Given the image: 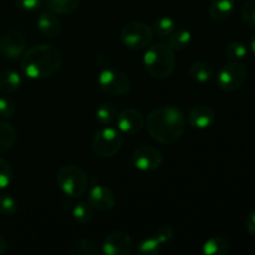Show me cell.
Here are the masks:
<instances>
[{
	"label": "cell",
	"mask_w": 255,
	"mask_h": 255,
	"mask_svg": "<svg viewBox=\"0 0 255 255\" xmlns=\"http://www.w3.org/2000/svg\"><path fill=\"white\" fill-rule=\"evenodd\" d=\"M121 41L131 50H142L149 46L153 39L152 27L141 21H132L125 25L121 30Z\"/></svg>",
	"instance_id": "cell-7"
},
{
	"label": "cell",
	"mask_w": 255,
	"mask_h": 255,
	"mask_svg": "<svg viewBox=\"0 0 255 255\" xmlns=\"http://www.w3.org/2000/svg\"><path fill=\"white\" fill-rule=\"evenodd\" d=\"M6 248H7L6 239H5L2 236H0V254L4 253V252L6 251Z\"/></svg>",
	"instance_id": "cell-36"
},
{
	"label": "cell",
	"mask_w": 255,
	"mask_h": 255,
	"mask_svg": "<svg viewBox=\"0 0 255 255\" xmlns=\"http://www.w3.org/2000/svg\"><path fill=\"white\" fill-rule=\"evenodd\" d=\"M61 66V52L52 45H35L25 50L21 56L22 72L32 80L49 79L57 74Z\"/></svg>",
	"instance_id": "cell-2"
},
{
	"label": "cell",
	"mask_w": 255,
	"mask_h": 255,
	"mask_svg": "<svg viewBox=\"0 0 255 255\" xmlns=\"http://www.w3.org/2000/svg\"><path fill=\"white\" fill-rule=\"evenodd\" d=\"M241 17L244 25L255 29V0H247L241 10Z\"/></svg>",
	"instance_id": "cell-30"
},
{
	"label": "cell",
	"mask_w": 255,
	"mask_h": 255,
	"mask_svg": "<svg viewBox=\"0 0 255 255\" xmlns=\"http://www.w3.org/2000/svg\"><path fill=\"white\" fill-rule=\"evenodd\" d=\"M72 217L80 224H86L94 218V208L89 202H77L72 208Z\"/></svg>",
	"instance_id": "cell-25"
},
{
	"label": "cell",
	"mask_w": 255,
	"mask_h": 255,
	"mask_svg": "<svg viewBox=\"0 0 255 255\" xmlns=\"http://www.w3.org/2000/svg\"><path fill=\"white\" fill-rule=\"evenodd\" d=\"M122 143L124 138L121 132L109 125L95 133L92 138V149L100 158H110L121 149Z\"/></svg>",
	"instance_id": "cell-5"
},
{
	"label": "cell",
	"mask_w": 255,
	"mask_h": 255,
	"mask_svg": "<svg viewBox=\"0 0 255 255\" xmlns=\"http://www.w3.org/2000/svg\"><path fill=\"white\" fill-rule=\"evenodd\" d=\"M189 74H191L192 79L196 80L197 82L206 84V82L211 81L213 77V70L207 62L196 61L189 67Z\"/></svg>",
	"instance_id": "cell-22"
},
{
	"label": "cell",
	"mask_w": 255,
	"mask_h": 255,
	"mask_svg": "<svg viewBox=\"0 0 255 255\" xmlns=\"http://www.w3.org/2000/svg\"><path fill=\"white\" fill-rule=\"evenodd\" d=\"M248 70L243 62L232 61L219 69L217 74V84L226 92H234L244 84Z\"/></svg>",
	"instance_id": "cell-8"
},
{
	"label": "cell",
	"mask_w": 255,
	"mask_h": 255,
	"mask_svg": "<svg viewBox=\"0 0 255 255\" xmlns=\"http://www.w3.org/2000/svg\"><path fill=\"white\" fill-rule=\"evenodd\" d=\"M116 122L117 129L122 134L133 136L143 129L144 125H146V119H144L143 114L137 109L127 107L117 115Z\"/></svg>",
	"instance_id": "cell-11"
},
{
	"label": "cell",
	"mask_w": 255,
	"mask_h": 255,
	"mask_svg": "<svg viewBox=\"0 0 255 255\" xmlns=\"http://www.w3.org/2000/svg\"><path fill=\"white\" fill-rule=\"evenodd\" d=\"M56 182L62 193L69 197L84 196L89 188V178L85 171L80 167L69 164L59 169Z\"/></svg>",
	"instance_id": "cell-4"
},
{
	"label": "cell",
	"mask_w": 255,
	"mask_h": 255,
	"mask_svg": "<svg viewBox=\"0 0 255 255\" xmlns=\"http://www.w3.org/2000/svg\"><path fill=\"white\" fill-rule=\"evenodd\" d=\"M151 27L152 31H153V35L161 37V39H164V37L167 39L177 29V22L171 16H162L158 17L152 24Z\"/></svg>",
	"instance_id": "cell-21"
},
{
	"label": "cell",
	"mask_w": 255,
	"mask_h": 255,
	"mask_svg": "<svg viewBox=\"0 0 255 255\" xmlns=\"http://www.w3.org/2000/svg\"><path fill=\"white\" fill-rule=\"evenodd\" d=\"M22 79L15 70H4L0 72V91L5 94H11L20 89Z\"/></svg>",
	"instance_id": "cell-18"
},
{
	"label": "cell",
	"mask_w": 255,
	"mask_h": 255,
	"mask_svg": "<svg viewBox=\"0 0 255 255\" xmlns=\"http://www.w3.org/2000/svg\"><path fill=\"white\" fill-rule=\"evenodd\" d=\"M231 252V244L224 237L216 236L207 239L202 246V253L204 255H227Z\"/></svg>",
	"instance_id": "cell-17"
},
{
	"label": "cell",
	"mask_w": 255,
	"mask_h": 255,
	"mask_svg": "<svg viewBox=\"0 0 255 255\" xmlns=\"http://www.w3.org/2000/svg\"><path fill=\"white\" fill-rule=\"evenodd\" d=\"M249 44H251V50H252V52H253V54L255 55V34L253 35V36H252L251 42H249Z\"/></svg>",
	"instance_id": "cell-37"
},
{
	"label": "cell",
	"mask_w": 255,
	"mask_h": 255,
	"mask_svg": "<svg viewBox=\"0 0 255 255\" xmlns=\"http://www.w3.org/2000/svg\"><path fill=\"white\" fill-rule=\"evenodd\" d=\"M16 129L9 122L0 120V154L5 153L14 146L16 141Z\"/></svg>",
	"instance_id": "cell-19"
},
{
	"label": "cell",
	"mask_w": 255,
	"mask_h": 255,
	"mask_svg": "<svg viewBox=\"0 0 255 255\" xmlns=\"http://www.w3.org/2000/svg\"><path fill=\"white\" fill-rule=\"evenodd\" d=\"M133 251V241L126 232H112L105 238L101 252L105 255H129Z\"/></svg>",
	"instance_id": "cell-12"
},
{
	"label": "cell",
	"mask_w": 255,
	"mask_h": 255,
	"mask_svg": "<svg viewBox=\"0 0 255 255\" xmlns=\"http://www.w3.org/2000/svg\"><path fill=\"white\" fill-rule=\"evenodd\" d=\"M161 252V243L156 237H148L139 243L136 254L138 255H157Z\"/></svg>",
	"instance_id": "cell-27"
},
{
	"label": "cell",
	"mask_w": 255,
	"mask_h": 255,
	"mask_svg": "<svg viewBox=\"0 0 255 255\" xmlns=\"http://www.w3.org/2000/svg\"><path fill=\"white\" fill-rule=\"evenodd\" d=\"M36 25L39 31L44 35L45 37H56L61 31V24L57 17V15L52 11H45L39 15L36 20Z\"/></svg>",
	"instance_id": "cell-15"
},
{
	"label": "cell",
	"mask_w": 255,
	"mask_h": 255,
	"mask_svg": "<svg viewBox=\"0 0 255 255\" xmlns=\"http://www.w3.org/2000/svg\"><path fill=\"white\" fill-rule=\"evenodd\" d=\"M100 253H102L101 249L97 248L94 242L86 238L76 239L70 247V254L72 255H97Z\"/></svg>",
	"instance_id": "cell-24"
},
{
	"label": "cell",
	"mask_w": 255,
	"mask_h": 255,
	"mask_svg": "<svg viewBox=\"0 0 255 255\" xmlns=\"http://www.w3.org/2000/svg\"><path fill=\"white\" fill-rule=\"evenodd\" d=\"M89 203L94 209L106 212L116 206V196L107 187L95 184L89 192Z\"/></svg>",
	"instance_id": "cell-13"
},
{
	"label": "cell",
	"mask_w": 255,
	"mask_h": 255,
	"mask_svg": "<svg viewBox=\"0 0 255 255\" xmlns=\"http://www.w3.org/2000/svg\"><path fill=\"white\" fill-rule=\"evenodd\" d=\"M12 167L10 162H7L5 158L0 157V191H4L10 186L12 181Z\"/></svg>",
	"instance_id": "cell-29"
},
{
	"label": "cell",
	"mask_w": 255,
	"mask_h": 255,
	"mask_svg": "<svg viewBox=\"0 0 255 255\" xmlns=\"http://www.w3.org/2000/svg\"><path fill=\"white\" fill-rule=\"evenodd\" d=\"M166 42L173 51H181L191 45L192 32L187 29H176L167 37Z\"/></svg>",
	"instance_id": "cell-20"
},
{
	"label": "cell",
	"mask_w": 255,
	"mask_h": 255,
	"mask_svg": "<svg viewBox=\"0 0 255 255\" xmlns=\"http://www.w3.org/2000/svg\"><path fill=\"white\" fill-rule=\"evenodd\" d=\"M173 236H174V231H173V228L169 226L159 227V228L157 229L156 234H154V237L158 239V242L161 244H164V243H167V242L171 241V239L173 238Z\"/></svg>",
	"instance_id": "cell-33"
},
{
	"label": "cell",
	"mask_w": 255,
	"mask_h": 255,
	"mask_svg": "<svg viewBox=\"0 0 255 255\" xmlns=\"http://www.w3.org/2000/svg\"><path fill=\"white\" fill-rule=\"evenodd\" d=\"M163 153L152 146H139L133 151L131 157L132 166L142 172H152L163 164Z\"/></svg>",
	"instance_id": "cell-9"
},
{
	"label": "cell",
	"mask_w": 255,
	"mask_h": 255,
	"mask_svg": "<svg viewBox=\"0 0 255 255\" xmlns=\"http://www.w3.org/2000/svg\"><path fill=\"white\" fill-rule=\"evenodd\" d=\"M26 49V37L19 30H9L0 36V54L6 59L16 60Z\"/></svg>",
	"instance_id": "cell-10"
},
{
	"label": "cell",
	"mask_w": 255,
	"mask_h": 255,
	"mask_svg": "<svg viewBox=\"0 0 255 255\" xmlns=\"http://www.w3.org/2000/svg\"><path fill=\"white\" fill-rule=\"evenodd\" d=\"M216 120V112L208 105H196L188 114V122L192 127L198 129H206L213 125Z\"/></svg>",
	"instance_id": "cell-14"
},
{
	"label": "cell",
	"mask_w": 255,
	"mask_h": 255,
	"mask_svg": "<svg viewBox=\"0 0 255 255\" xmlns=\"http://www.w3.org/2000/svg\"><path fill=\"white\" fill-rule=\"evenodd\" d=\"M234 11V0H213L209 5V16L214 21H226Z\"/></svg>",
	"instance_id": "cell-16"
},
{
	"label": "cell",
	"mask_w": 255,
	"mask_h": 255,
	"mask_svg": "<svg viewBox=\"0 0 255 255\" xmlns=\"http://www.w3.org/2000/svg\"><path fill=\"white\" fill-rule=\"evenodd\" d=\"M224 52H226L228 59L233 60V61H239V60L244 59L247 56L248 50H247L246 45L242 44V42L232 41L227 45L226 49H224Z\"/></svg>",
	"instance_id": "cell-28"
},
{
	"label": "cell",
	"mask_w": 255,
	"mask_h": 255,
	"mask_svg": "<svg viewBox=\"0 0 255 255\" xmlns=\"http://www.w3.org/2000/svg\"><path fill=\"white\" fill-rule=\"evenodd\" d=\"M17 212V202L10 194H0V214L12 216Z\"/></svg>",
	"instance_id": "cell-31"
},
{
	"label": "cell",
	"mask_w": 255,
	"mask_h": 255,
	"mask_svg": "<svg viewBox=\"0 0 255 255\" xmlns=\"http://www.w3.org/2000/svg\"><path fill=\"white\" fill-rule=\"evenodd\" d=\"M143 66L154 79H167L176 67L174 51L167 42H156L146 47L143 55Z\"/></svg>",
	"instance_id": "cell-3"
},
{
	"label": "cell",
	"mask_w": 255,
	"mask_h": 255,
	"mask_svg": "<svg viewBox=\"0 0 255 255\" xmlns=\"http://www.w3.org/2000/svg\"><path fill=\"white\" fill-rule=\"evenodd\" d=\"M186 117L181 109L173 105L157 107L147 116V131L152 139L161 144H173L186 131Z\"/></svg>",
	"instance_id": "cell-1"
},
{
	"label": "cell",
	"mask_w": 255,
	"mask_h": 255,
	"mask_svg": "<svg viewBox=\"0 0 255 255\" xmlns=\"http://www.w3.org/2000/svg\"><path fill=\"white\" fill-rule=\"evenodd\" d=\"M100 89L111 96H122L131 90V81L127 74L116 67H106L97 76Z\"/></svg>",
	"instance_id": "cell-6"
},
{
	"label": "cell",
	"mask_w": 255,
	"mask_h": 255,
	"mask_svg": "<svg viewBox=\"0 0 255 255\" xmlns=\"http://www.w3.org/2000/svg\"><path fill=\"white\" fill-rule=\"evenodd\" d=\"M17 6L26 11H35L42 4V0H14Z\"/></svg>",
	"instance_id": "cell-34"
},
{
	"label": "cell",
	"mask_w": 255,
	"mask_h": 255,
	"mask_svg": "<svg viewBox=\"0 0 255 255\" xmlns=\"http://www.w3.org/2000/svg\"><path fill=\"white\" fill-rule=\"evenodd\" d=\"M14 114V101L6 96H0V119H11Z\"/></svg>",
	"instance_id": "cell-32"
},
{
	"label": "cell",
	"mask_w": 255,
	"mask_h": 255,
	"mask_svg": "<svg viewBox=\"0 0 255 255\" xmlns=\"http://www.w3.org/2000/svg\"><path fill=\"white\" fill-rule=\"evenodd\" d=\"M81 0H46L47 9L56 15L71 14L79 7Z\"/></svg>",
	"instance_id": "cell-23"
},
{
	"label": "cell",
	"mask_w": 255,
	"mask_h": 255,
	"mask_svg": "<svg viewBox=\"0 0 255 255\" xmlns=\"http://www.w3.org/2000/svg\"><path fill=\"white\" fill-rule=\"evenodd\" d=\"M246 229L251 236L255 237V207L248 213L246 218Z\"/></svg>",
	"instance_id": "cell-35"
},
{
	"label": "cell",
	"mask_w": 255,
	"mask_h": 255,
	"mask_svg": "<svg viewBox=\"0 0 255 255\" xmlns=\"http://www.w3.org/2000/svg\"><path fill=\"white\" fill-rule=\"evenodd\" d=\"M117 115H119L117 109L110 102H104L96 109V120L99 121V124L104 125V126L111 125L116 120Z\"/></svg>",
	"instance_id": "cell-26"
}]
</instances>
